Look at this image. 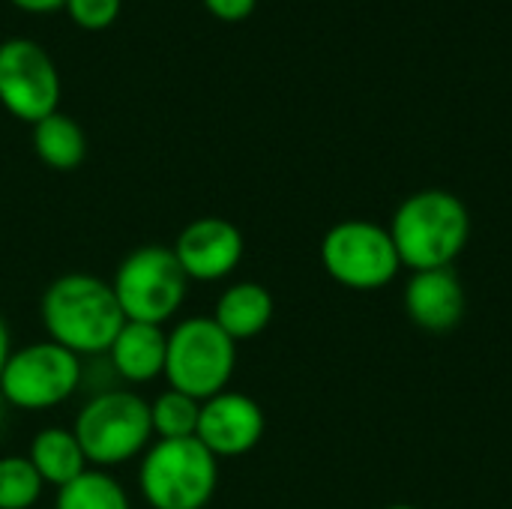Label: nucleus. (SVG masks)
<instances>
[{"label": "nucleus", "mask_w": 512, "mask_h": 509, "mask_svg": "<svg viewBox=\"0 0 512 509\" xmlns=\"http://www.w3.org/2000/svg\"><path fill=\"white\" fill-rule=\"evenodd\" d=\"M39 318L51 342L75 357L108 354L126 315L111 282L90 273L57 276L39 300Z\"/></svg>", "instance_id": "f257e3e1"}, {"label": "nucleus", "mask_w": 512, "mask_h": 509, "mask_svg": "<svg viewBox=\"0 0 512 509\" xmlns=\"http://www.w3.org/2000/svg\"><path fill=\"white\" fill-rule=\"evenodd\" d=\"M402 267L411 273L453 267L471 240V213L447 189H420L408 195L387 225Z\"/></svg>", "instance_id": "f03ea898"}, {"label": "nucleus", "mask_w": 512, "mask_h": 509, "mask_svg": "<svg viewBox=\"0 0 512 509\" xmlns=\"http://www.w3.org/2000/svg\"><path fill=\"white\" fill-rule=\"evenodd\" d=\"M87 465L108 471L138 459L150 441V402H144L132 390H99L75 417L72 426Z\"/></svg>", "instance_id": "7ed1b4c3"}, {"label": "nucleus", "mask_w": 512, "mask_h": 509, "mask_svg": "<svg viewBox=\"0 0 512 509\" xmlns=\"http://www.w3.org/2000/svg\"><path fill=\"white\" fill-rule=\"evenodd\" d=\"M138 486L150 509H204L219 486V459L198 441H156L144 450Z\"/></svg>", "instance_id": "20e7f679"}, {"label": "nucleus", "mask_w": 512, "mask_h": 509, "mask_svg": "<svg viewBox=\"0 0 512 509\" xmlns=\"http://www.w3.org/2000/svg\"><path fill=\"white\" fill-rule=\"evenodd\" d=\"M234 369L237 342L210 315H192L168 333L165 378L171 390L207 402L228 390Z\"/></svg>", "instance_id": "39448f33"}, {"label": "nucleus", "mask_w": 512, "mask_h": 509, "mask_svg": "<svg viewBox=\"0 0 512 509\" xmlns=\"http://www.w3.org/2000/svg\"><path fill=\"white\" fill-rule=\"evenodd\" d=\"M111 288L126 321L165 327V321H171L186 300L189 276L171 246L147 243L117 264Z\"/></svg>", "instance_id": "423d86ee"}, {"label": "nucleus", "mask_w": 512, "mask_h": 509, "mask_svg": "<svg viewBox=\"0 0 512 509\" xmlns=\"http://www.w3.org/2000/svg\"><path fill=\"white\" fill-rule=\"evenodd\" d=\"M321 264L333 282L351 291H378L402 270L393 237L369 219H342L321 240Z\"/></svg>", "instance_id": "0eeeda50"}, {"label": "nucleus", "mask_w": 512, "mask_h": 509, "mask_svg": "<svg viewBox=\"0 0 512 509\" xmlns=\"http://www.w3.org/2000/svg\"><path fill=\"white\" fill-rule=\"evenodd\" d=\"M84 366L63 345L45 339L9 354L0 372V396L18 411H48L81 387Z\"/></svg>", "instance_id": "6e6552de"}, {"label": "nucleus", "mask_w": 512, "mask_h": 509, "mask_svg": "<svg viewBox=\"0 0 512 509\" xmlns=\"http://www.w3.org/2000/svg\"><path fill=\"white\" fill-rule=\"evenodd\" d=\"M0 105L24 123H39L60 105V72L51 54L24 36L0 42Z\"/></svg>", "instance_id": "1a4fd4ad"}, {"label": "nucleus", "mask_w": 512, "mask_h": 509, "mask_svg": "<svg viewBox=\"0 0 512 509\" xmlns=\"http://www.w3.org/2000/svg\"><path fill=\"white\" fill-rule=\"evenodd\" d=\"M267 429L261 405L237 390H222L213 399L201 402L195 438L216 459H240L252 453Z\"/></svg>", "instance_id": "9d476101"}, {"label": "nucleus", "mask_w": 512, "mask_h": 509, "mask_svg": "<svg viewBox=\"0 0 512 509\" xmlns=\"http://www.w3.org/2000/svg\"><path fill=\"white\" fill-rule=\"evenodd\" d=\"M171 249L189 282H219L240 267L246 240L231 219L201 216L177 234Z\"/></svg>", "instance_id": "9b49d317"}, {"label": "nucleus", "mask_w": 512, "mask_h": 509, "mask_svg": "<svg viewBox=\"0 0 512 509\" xmlns=\"http://www.w3.org/2000/svg\"><path fill=\"white\" fill-rule=\"evenodd\" d=\"M465 288L453 267L441 270H420L411 276L405 288V312L411 324L429 333H450L465 318Z\"/></svg>", "instance_id": "f8f14e48"}, {"label": "nucleus", "mask_w": 512, "mask_h": 509, "mask_svg": "<svg viewBox=\"0 0 512 509\" xmlns=\"http://www.w3.org/2000/svg\"><path fill=\"white\" fill-rule=\"evenodd\" d=\"M165 357H168L165 327L141 324V321H126L108 348L111 369L126 384H150L153 378L165 375Z\"/></svg>", "instance_id": "ddd939ff"}, {"label": "nucleus", "mask_w": 512, "mask_h": 509, "mask_svg": "<svg viewBox=\"0 0 512 509\" xmlns=\"http://www.w3.org/2000/svg\"><path fill=\"white\" fill-rule=\"evenodd\" d=\"M273 312H276L273 294L261 282H237L222 291V297L216 300V312L210 318L234 342H246L270 327Z\"/></svg>", "instance_id": "4468645a"}, {"label": "nucleus", "mask_w": 512, "mask_h": 509, "mask_svg": "<svg viewBox=\"0 0 512 509\" xmlns=\"http://www.w3.org/2000/svg\"><path fill=\"white\" fill-rule=\"evenodd\" d=\"M27 459L36 468V474L42 477V483L54 486V489L72 483L75 477H81L87 471V456H84L75 432L63 429V426L39 429L30 441Z\"/></svg>", "instance_id": "2eb2a0df"}, {"label": "nucleus", "mask_w": 512, "mask_h": 509, "mask_svg": "<svg viewBox=\"0 0 512 509\" xmlns=\"http://www.w3.org/2000/svg\"><path fill=\"white\" fill-rule=\"evenodd\" d=\"M33 150L42 165L54 171H75L87 156V138L69 114L54 111L33 123Z\"/></svg>", "instance_id": "dca6fc26"}, {"label": "nucleus", "mask_w": 512, "mask_h": 509, "mask_svg": "<svg viewBox=\"0 0 512 509\" xmlns=\"http://www.w3.org/2000/svg\"><path fill=\"white\" fill-rule=\"evenodd\" d=\"M54 509H132L126 489L99 468H87L81 477L57 489Z\"/></svg>", "instance_id": "f3484780"}, {"label": "nucleus", "mask_w": 512, "mask_h": 509, "mask_svg": "<svg viewBox=\"0 0 512 509\" xmlns=\"http://www.w3.org/2000/svg\"><path fill=\"white\" fill-rule=\"evenodd\" d=\"M198 414L201 402L180 393V390H165L150 402V426L156 441H180V438H195L198 429Z\"/></svg>", "instance_id": "a211bd4d"}, {"label": "nucleus", "mask_w": 512, "mask_h": 509, "mask_svg": "<svg viewBox=\"0 0 512 509\" xmlns=\"http://www.w3.org/2000/svg\"><path fill=\"white\" fill-rule=\"evenodd\" d=\"M42 477L27 456L0 459V509H33L42 498Z\"/></svg>", "instance_id": "6ab92c4d"}, {"label": "nucleus", "mask_w": 512, "mask_h": 509, "mask_svg": "<svg viewBox=\"0 0 512 509\" xmlns=\"http://www.w3.org/2000/svg\"><path fill=\"white\" fill-rule=\"evenodd\" d=\"M123 0H66L69 18L84 30H105L117 21Z\"/></svg>", "instance_id": "aec40b11"}, {"label": "nucleus", "mask_w": 512, "mask_h": 509, "mask_svg": "<svg viewBox=\"0 0 512 509\" xmlns=\"http://www.w3.org/2000/svg\"><path fill=\"white\" fill-rule=\"evenodd\" d=\"M204 6H207V12L213 18L237 24V21H246L255 12L258 0H204Z\"/></svg>", "instance_id": "412c9836"}, {"label": "nucleus", "mask_w": 512, "mask_h": 509, "mask_svg": "<svg viewBox=\"0 0 512 509\" xmlns=\"http://www.w3.org/2000/svg\"><path fill=\"white\" fill-rule=\"evenodd\" d=\"M9 3H15L24 12H54V9L66 6V0H9Z\"/></svg>", "instance_id": "4be33fe9"}, {"label": "nucleus", "mask_w": 512, "mask_h": 509, "mask_svg": "<svg viewBox=\"0 0 512 509\" xmlns=\"http://www.w3.org/2000/svg\"><path fill=\"white\" fill-rule=\"evenodd\" d=\"M9 354H12V336H9L6 318L0 315V372H3V366H6V360H9Z\"/></svg>", "instance_id": "5701e85b"}, {"label": "nucleus", "mask_w": 512, "mask_h": 509, "mask_svg": "<svg viewBox=\"0 0 512 509\" xmlns=\"http://www.w3.org/2000/svg\"><path fill=\"white\" fill-rule=\"evenodd\" d=\"M384 509H417V507H411V504H393V507H384Z\"/></svg>", "instance_id": "b1692460"}, {"label": "nucleus", "mask_w": 512, "mask_h": 509, "mask_svg": "<svg viewBox=\"0 0 512 509\" xmlns=\"http://www.w3.org/2000/svg\"><path fill=\"white\" fill-rule=\"evenodd\" d=\"M3 408H6V402H3V396H0V429H3Z\"/></svg>", "instance_id": "393cba45"}]
</instances>
